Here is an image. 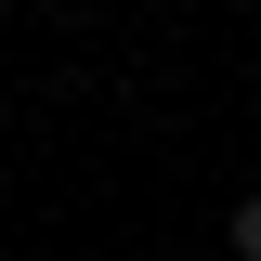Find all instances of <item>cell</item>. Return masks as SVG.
<instances>
[{
  "label": "cell",
  "mask_w": 261,
  "mask_h": 261,
  "mask_svg": "<svg viewBox=\"0 0 261 261\" xmlns=\"http://www.w3.org/2000/svg\"><path fill=\"white\" fill-rule=\"evenodd\" d=\"M222 248H235V261H261V196H235V222H222Z\"/></svg>",
  "instance_id": "obj_1"
}]
</instances>
